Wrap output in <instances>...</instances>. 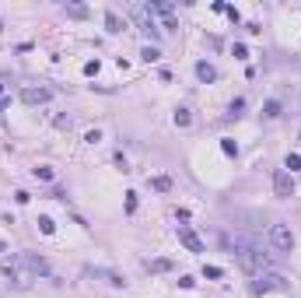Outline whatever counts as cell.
Returning <instances> with one entry per match:
<instances>
[{
    "label": "cell",
    "mask_w": 301,
    "mask_h": 298,
    "mask_svg": "<svg viewBox=\"0 0 301 298\" xmlns=\"http://www.w3.org/2000/svg\"><path fill=\"white\" fill-rule=\"evenodd\" d=\"M63 11H67V18H77V21L88 18V7H84V4H67Z\"/></svg>",
    "instance_id": "cell-15"
},
{
    "label": "cell",
    "mask_w": 301,
    "mask_h": 298,
    "mask_svg": "<svg viewBox=\"0 0 301 298\" xmlns=\"http://www.w3.org/2000/svg\"><path fill=\"white\" fill-rule=\"evenodd\" d=\"M203 277L217 281V277H224V270H221V267H210V263H203Z\"/></svg>",
    "instance_id": "cell-22"
},
{
    "label": "cell",
    "mask_w": 301,
    "mask_h": 298,
    "mask_svg": "<svg viewBox=\"0 0 301 298\" xmlns=\"http://www.w3.org/2000/svg\"><path fill=\"white\" fill-rule=\"evenodd\" d=\"M273 193H277L280 200H291L294 197V175L287 169H277L273 172Z\"/></svg>",
    "instance_id": "cell-7"
},
{
    "label": "cell",
    "mask_w": 301,
    "mask_h": 298,
    "mask_svg": "<svg viewBox=\"0 0 301 298\" xmlns=\"http://www.w3.org/2000/svg\"><path fill=\"white\" fill-rule=\"evenodd\" d=\"M224 14L231 18V25H238V21H242V14H238V7H224Z\"/></svg>",
    "instance_id": "cell-28"
},
{
    "label": "cell",
    "mask_w": 301,
    "mask_h": 298,
    "mask_svg": "<svg viewBox=\"0 0 301 298\" xmlns=\"http://www.w3.org/2000/svg\"><path fill=\"white\" fill-rule=\"evenodd\" d=\"M231 53H235V60H249V49L242 46V42H235V46H231Z\"/></svg>",
    "instance_id": "cell-25"
},
{
    "label": "cell",
    "mask_w": 301,
    "mask_h": 298,
    "mask_svg": "<svg viewBox=\"0 0 301 298\" xmlns=\"http://www.w3.org/2000/svg\"><path fill=\"white\" fill-rule=\"evenodd\" d=\"M263 116H266V119H277V116H280V102H277V98H270L266 106H263Z\"/></svg>",
    "instance_id": "cell-16"
},
{
    "label": "cell",
    "mask_w": 301,
    "mask_h": 298,
    "mask_svg": "<svg viewBox=\"0 0 301 298\" xmlns=\"http://www.w3.org/2000/svg\"><path fill=\"white\" fill-rule=\"evenodd\" d=\"M0 252H7V242H4V238H0Z\"/></svg>",
    "instance_id": "cell-30"
},
{
    "label": "cell",
    "mask_w": 301,
    "mask_h": 298,
    "mask_svg": "<svg viewBox=\"0 0 301 298\" xmlns=\"http://www.w3.org/2000/svg\"><path fill=\"white\" fill-rule=\"evenodd\" d=\"M147 270H150V274H168V270H172V260H165V256L147 260Z\"/></svg>",
    "instance_id": "cell-13"
},
{
    "label": "cell",
    "mask_w": 301,
    "mask_h": 298,
    "mask_svg": "<svg viewBox=\"0 0 301 298\" xmlns=\"http://www.w3.org/2000/svg\"><path fill=\"white\" fill-rule=\"evenodd\" d=\"M221 151L228 155V158H238V144H235L231 137H224V141H221Z\"/></svg>",
    "instance_id": "cell-17"
},
{
    "label": "cell",
    "mask_w": 301,
    "mask_h": 298,
    "mask_svg": "<svg viewBox=\"0 0 301 298\" xmlns=\"http://www.w3.org/2000/svg\"><path fill=\"white\" fill-rule=\"evenodd\" d=\"M235 256H238V263H242V270H249V274H266V270H273V267H277V256H280V252H263V246L256 242V246L242 249V252H235Z\"/></svg>",
    "instance_id": "cell-1"
},
{
    "label": "cell",
    "mask_w": 301,
    "mask_h": 298,
    "mask_svg": "<svg viewBox=\"0 0 301 298\" xmlns=\"http://www.w3.org/2000/svg\"><path fill=\"white\" fill-rule=\"evenodd\" d=\"M133 211H137V193L130 189V193H126V214H133Z\"/></svg>",
    "instance_id": "cell-26"
},
{
    "label": "cell",
    "mask_w": 301,
    "mask_h": 298,
    "mask_svg": "<svg viewBox=\"0 0 301 298\" xmlns=\"http://www.w3.org/2000/svg\"><path fill=\"white\" fill-rule=\"evenodd\" d=\"M284 288H287V277L277 274V270L256 274V281H249V291L252 295H270V291H284Z\"/></svg>",
    "instance_id": "cell-2"
},
{
    "label": "cell",
    "mask_w": 301,
    "mask_h": 298,
    "mask_svg": "<svg viewBox=\"0 0 301 298\" xmlns=\"http://www.w3.org/2000/svg\"><path fill=\"white\" fill-rule=\"evenodd\" d=\"M53 98V92H49V88H35V84H28V88H21V102H25V106H46V102Z\"/></svg>",
    "instance_id": "cell-8"
},
{
    "label": "cell",
    "mask_w": 301,
    "mask_h": 298,
    "mask_svg": "<svg viewBox=\"0 0 301 298\" xmlns=\"http://www.w3.org/2000/svg\"><path fill=\"white\" fill-rule=\"evenodd\" d=\"M242 109H245V98H235L228 106V116H242Z\"/></svg>",
    "instance_id": "cell-24"
},
{
    "label": "cell",
    "mask_w": 301,
    "mask_h": 298,
    "mask_svg": "<svg viewBox=\"0 0 301 298\" xmlns=\"http://www.w3.org/2000/svg\"><path fill=\"white\" fill-rule=\"evenodd\" d=\"M140 56L147 60V63H154V60H158L161 53H158V46H144V49H140Z\"/></svg>",
    "instance_id": "cell-23"
},
{
    "label": "cell",
    "mask_w": 301,
    "mask_h": 298,
    "mask_svg": "<svg viewBox=\"0 0 301 298\" xmlns=\"http://www.w3.org/2000/svg\"><path fill=\"white\" fill-rule=\"evenodd\" d=\"M175 235H179V242H182L189 252H203V238L193 232L189 225H179V228H175Z\"/></svg>",
    "instance_id": "cell-9"
},
{
    "label": "cell",
    "mask_w": 301,
    "mask_h": 298,
    "mask_svg": "<svg viewBox=\"0 0 301 298\" xmlns=\"http://www.w3.org/2000/svg\"><path fill=\"white\" fill-rule=\"evenodd\" d=\"M105 28H109V32L116 35V32H123V28H126V21H123V18H119V14H116V11H105Z\"/></svg>",
    "instance_id": "cell-12"
},
{
    "label": "cell",
    "mask_w": 301,
    "mask_h": 298,
    "mask_svg": "<svg viewBox=\"0 0 301 298\" xmlns=\"http://www.w3.org/2000/svg\"><path fill=\"white\" fill-rule=\"evenodd\" d=\"M84 141H88V144H98V141H102V133H98V130H88V133H84Z\"/></svg>",
    "instance_id": "cell-29"
},
{
    "label": "cell",
    "mask_w": 301,
    "mask_h": 298,
    "mask_svg": "<svg viewBox=\"0 0 301 298\" xmlns=\"http://www.w3.org/2000/svg\"><path fill=\"white\" fill-rule=\"evenodd\" d=\"M189 123H193L189 109H175V126H189Z\"/></svg>",
    "instance_id": "cell-19"
},
{
    "label": "cell",
    "mask_w": 301,
    "mask_h": 298,
    "mask_svg": "<svg viewBox=\"0 0 301 298\" xmlns=\"http://www.w3.org/2000/svg\"><path fill=\"white\" fill-rule=\"evenodd\" d=\"M150 189L168 193V189H172V179H168V175H154V179H150Z\"/></svg>",
    "instance_id": "cell-14"
},
{
    "label": "cell",
    "mask_w": 301,
    "mask_h": 298,
    "mask_svg": "<svg viewBox=\"0 0 301 298\" xmlns=\"http://www.w3.org/2000/svg\"><path fill=\"white\" fill-rule=\"evenodd\" d=\"M196 78H200L203 84L217 81V70H214V63H207V60H200V63H196Z\"/></svg>",
    "instance_id": "cell-11"
},
{
    "label": "cell",
    "mask_w": 301,
    "mask_h": 298,
    "mask_svg": "<svg viewBox=\"0 0 301 298\" xmlns=\"http://www.w3.org/2000/svg\"><path fill=\"white\" fill-rule=\"evenodd\" d=\"M84 74H88V78H95V74H98V60H88V63H84Z\"/></svg>",
    "instance_id": "cell-27"
},
{
    "label": "cell",
    "mask_w": 301,
    "mask_h": 298,
    "mask_svg": "<svg viewBox=\"0 0 301 298\" xmlns=\"http://www.w3.org/2000/svg\"><path fill=\"white\" fill-rule=\"evenodd\" d=\"M130 18L137 21V28H140L144 35H150V39L161 35V28L154 25V18H150V11H147V4H133V7H130Z\"/></svg>",
    "instance_id": "cell-4"
},
{
    "label": "cell",
    "mask_w": 301,
    "mask_h": 298,
    "mask_svg": "<svg viewBox=\"0 0 301 298\" xmlns=\"http://www.w3.org/2000/svg\"><path fill=\"white\" fill-rule=\"evenodd\" d=\"M35 175L42 179V183H53V179H56V172H53V165H39V169H35Z\"/></svg>",
    "instance_id": "cell-18"
},
{
    "label": "cell",
    "mask_w": 301,
    "mask_h": 298,
    "mask_svg": "<svg viewBox=\"0 0 301 298\" xmlns=\"http://www.w3.org/2000/svg\"><path fill=\"white\" fill-rule=\"evenodd\" d=\"M270 246H273V252H291L294 249V232L287 225H270Z\"/></svg>",
    "instance_id": "cell-5"
},
{
    "label": "cell",
    "mask_w": 301,
    "mask_h": 298,
    "mask_svg": "<svg viewBox=\"0 0 301 298\" xmlns=\"http://www.w3.org/2000/svg\"><path fill=\"white\" fill-rule=\"evenodd\" d=\"M147 11H150V18H158V21H161V32H175V28H179L175 7L168 4V0H150Z\"/></svg>",
    "instance_id": "cell-3"
},
{
    "label": "cell",
    "mask_w": 301,
    "mask_h": 298,
    "mask_svg": "<svg viewBox=\"0 0 301 298\" xmlns=\"http://www.w3.org/2000/svg\"><path fill=\"white\" fill-rule=\"evenodd\" d=\"M39 232H42V235H53V232H56L53 218H46V214H42V218H39Z\"/></svg>",
    "instance_id": "cell-20"
},
{
    "label": "cell",
    "mask_w": 301,
    "mask_h": 298,
    "mask_svg": "<svg viewBox=\"0 0 301 298\" xmlns=\"http://www.w3.org/2000/svg\"><path fill=\"white\" fill-rule=\"evenodd\" d=\"M14 260H18V267H21L25 274H32V277H39V274H49V263L42 260V256H35V252H18Z\"/></svg>",
    "instance_id": "cell-6"
},
{
    "label": "cell",
    "mask_w": 301,
    "mask_h": 298,
    "mask_svg": "<svg viewBox=\"0 0 301 298\" xmlns=\"http://www.w3.org/2000/svg\"><path fill=\"white\" fill-rule=\"evenodd\" d=\"M284 169L298 172V169H301V155H298V151H291V155H287V161H284Z\"/></svg>",
    "instance_id": "cell-21"
},
{
    "label": "cell",
    "mask_w": 301,
    "mask_h": 298,
    "mask_svg": "<svg viewBox=\"0 0 301 298\" xmlns=\"http://www.w3.org/2000/svg\"><path fill=\"white\" fill-rule=\"evenodd\" d=\"M88 277H102V281H109L112 288H123V284H126V281L119 277L116 270H95V267H88Z\"/></svg>",
    "instance_id": "cell-10"
}]
</instances>
